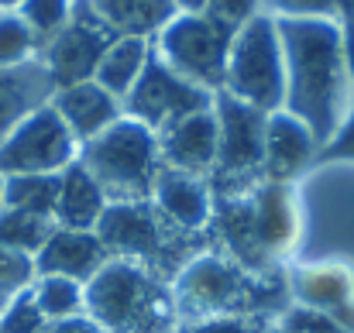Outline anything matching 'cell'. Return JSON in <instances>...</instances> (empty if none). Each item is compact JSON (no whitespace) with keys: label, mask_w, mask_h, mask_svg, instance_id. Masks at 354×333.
Instances as JSON below:
<instances>
[{"label":"cell","mask_w":354,"mask_h":333,"mask_svg":"<svg viewBox=\"0 0 354 333\" xmlns=\"http://www.w3.org/2000/svg\"><path fill=\"white\" fill-rule=\"evenodd\" d=\"M286 59V104L324 148L351 111L344 28L334 17H275Z\"/></svg>","instance_id":"6da1fadb"},{"label":"cell","mask_w":354,"mask_h":333,"mask_svg":"<svg viewBox=\"0 0 354 333\" xmlns=\"http://www.w3.org/2000/svg\"><path fill=\"white\" fill-rule=\"evenodd\" d=\"M176 316H265L286 303V278L279 272H251L217 254H196L176 278Z\"/></svg>","instance_id":"7a4b0ae2"},{"label":"cell","mask_w":354,"mask_h":333,"mask_svg":"<svg viewBox=\"0 0 354 333\" xmlns=\"http://www.w3.org/2000/svg\"><path fill=\"white\" fill-rule=\"evenodd\" d=\"M97 237L104 240L111 258L145 268L165 285H172L183 275V268L196 254H203V244L210 240V234H186L172 227L151 207V200L107 203L97 223Z\"/></svg>","instance_id":"3957f363"},{"label":"cell","mask_w":354,"mask_h":333,"mask_svg":"<svg viewBox=\"0 0 354 333\" xmlns=\"http://www.w3.org/2000/svg\"><path fill=\"white\" fill-rule=\"evenodd\" d=\"M83 310L107 333H172L179 320L172 289L120 258L83 285Z\"/></svg>","instance_id":"277c9868"},{"label":"cell","mask_w":354,"mask_h":333,"mask_svg":"<svg viewBox=\"0 0 354 333\" xmlns=\"http://www.w3.org/2000/svg\"><path fill=\"white\" fill-rule=\"evenodd\" d=\"M80 162L100 182L107 203L151 200V186L162 169L158 134L124 113L104 134L80 144Z\"/></svg>","instance_id":"5b68a950"},{"label":"cell","mask_w":354,"mask_h":333,"mask_svg":"<svg viewBox=\"0 0 354 333\" xmlns=\"http://www.w3.org/2000/svg\"><path fill=\"white\" fill-rule=\"evenodd\" d=\"M217 113V162L207 175L214 196H244L265 182V120L268 113L231 97L227 90L214 93Z\"/></svg>","instance_id":"8992f818"},{"label":"cell","mask_w":354,"mask_h":333,"mask_svg":"<svg viewBox=\"0 0 354 333\" xmlns=\"http://www.w3.org/2000/svg\"><path fill=\"white\" fill-rule=\"evenodd\" d=\"M224 90L258 107L261 113L282 111L286 104V59L275 17L268 10H258L248 24H241L231 41L227 55V76Z\"/></svg>","instance_id":"52a82bcc"},{"label":"cell","mask_w":354,"mask_h":333,"mask_svg":"<svg viewBox=\"0 0 354 333\" xmlns=\"http://www.w3.org/2000/svg\"><path fill=\"white\" fill-rule=\"evenodd\" d=\"M234 28L200 14H176L155 38L151 48L158 52V59L176 69L183 79L217 93L224 90V76H227V55H231V41H234Z\"/></svg>","instance_id":"ba28073f"},{"label":"cell","mask_w":354,"mask_h":333,"mask_svg":"<svg viewBox=\"0 0 354 333\" xmlns=\"http://www.w3.org/2000/svg\"><path fill=\"white\" fill-rule=\"evenodd\" d=\"M80 158V141L55 113L52 104H41L24 120L10 127L0 141V179L7 175H48L62 172Z\"/></svg>","instance_id":"9c48e42d"},{"label":"cell","mask_w":354,"mask_h":333,"mask_svg":"<svg viewBox=\"0 0 354 333\" xmlns=\"http://www.w3.org/2000/svg\"><path fill=\"white\" fill-rule=\"evenodd\" d=\"M210 107H214V93L183 79L176 69H169L155 48L148 52V62H145L138 83L124 97V113L155 134L169 131L172 124H179L189 113L210 111Z\"/></svg>","instance_id":"30bf717a"},{"label":"cell","mask_w":354,"mask_h":333,"mask_svg":"<svg viewBox=\"0 0 354 333\" xmlns=\"http://www.w3.org/2000/svg\"><path fill=\"white\" fill-rule=\"evenodd\" d=\"M118 35L86 7V0H73V17L69 24L45 41V48L38 52L48 79L55 90L86 83L97 76V66L104 59V52L111 48Z\"/></svg>","instance_id":"8fae6325"},{"label":"cell","mask_w":354,"mask_h":333,"mask_svg":"<svg viewBox=\"0 0 354 333\" xmlns=\"http://www.w3.org/2000/svg\"><path fill=\"white\" fill-rule=\"evenodd\" d=\"M317 151H320V144L299 117H292L289 111L268 113V120H265V162H261L265 182L289 186L317 162Z\"/></svg>","instance_id":"7c38bea8"},{"label":"cell","mask_w":354,"mask_h":333,"mask_svg":"<svg viewBox=\"0 0 354 333\" xmlns=\"http://www.w3.org/2000/svg\"><path fill=\"white\" fill-rule=\"evenodd\" d=\"M151 207L186 234H207V223L214 220V193L207 179L169 169V165H162L155 175Z\"/></svg>","instance_id":"4fadbf2b"},{"label":"cell","mask_w":354,"mask_h":333,"mask_svg":"<svg viewBox=\"0 0 354 333\" xmlns=\"http://www.w3.org/2000/svg\"><path fill=\"white\" fill-rule=\"evenodd\" d=\"M158 155H162V165L207 179L217 162V113L214 107L189 113L179 124H172L169 131H162Z\"/></svg>","instance_id":"5bb4252c"},{"label":"cell","mask_w":354,"mask_h":333,"mask_svg":"<svg viewBox=\"0 0 354 333\" xmlns=\"http://www.w3.org/2000/svg\"><path fill=\"white\" fill-rule=\"evenodd\" d=\"M111 261L97 230H69L55 227L45 247L35 254V275H66L76 282H90Z\"/></svg>","instance_id":"9a60e30c"},{"label":"cell","mask_w":354,"mask_h":333,"mask_svg":"<svg viewBox=\"0 0 354 333\" xmlns=\"http://www.w3.org/2000/svg\"><path fill=\"white\" fill-rule=\"evenodd\" d=\"M48 104L66 120V127L73 131V137L80 144L93 141L97 134H104L111 124H118L120 117H124V104H120L118 97H111L97 79H86V83L55 90Z\"/></svg>","instance_id":"2e32d148"},{"label":"cell","mask_w":354,"mask_h":333,"mask_svg":"<svg viewBox=\"0 0 354 333\" xmlns=\"http://www.w3.org/2000/svg\"><path fill=\"white\" fill-rule=\"evenodd\" d=\"M59 207H55V227L69 230H97V223L107 210V196L100 182L86 172V165L76 158L59 172Z\"/></svg>","instance_id":"e0dca14e"},{"label":"cell","mask_w":354,"mask_h":333,"mask_svg":"<svg viewBox=\"0 0 354 333\" xmlns=\"http://www.w3.org/2000/svg\"><path fill=\"white\" fill-rule=\"evenodd\" d=\"M86 7L114 31L134 38H155L176 14V0H86Z\"/></svg>","instance_id":"ac0fdd59"},{"label":"cell","mask_w":354,"mask_h":333,"mask_svg":"<svg viewBox=\"0 0 354 333\" xmlns=\"http://www.w3.org/2000/svg\"><path fill=\"white\" fill-rule=\"evenodd\" d=\"M148 52H151V38H134V35H120L111 41V48L104 52L100 66H97V83L118 97L124 104V97L131 93V86L138 83L145 62H148Z\"/></svg>","instance_id":"d6986e66"},{"label":"cell","mask_w":354,"mask_h":333,"mask_svg":"<svg viewBox=\"0 0 354 333\" xmlns=\"http://www.w3.org/2000/svg\"><path fill=\"white\" fill-rule=\"evenodd\" d=\"M59 172L48 175H7L0 179V203L3 210H24L45 220H55L59 207Z\"/></svg>","instance_id":"ffe728a7"},{"label":"cell","mask_w":354,"mask_h":333,"mask_svg":"<svg viewBox=\"0 0 354 333\" xmlns=\"http://www.w3.org/2000/svg\"><path fill=\"white\" fill-rule=\"evenodd\" d=\"M31 296H35V306L41 310V316L52 323L83 313V282H76V278L38 275V282L31 285Z\"/></svg>","instance_id":"44dd1931"},{"label":"cell","mask_w":354,"mask_h":333,"mask_svg":"<svg viewBox=\"0 0 354 333\" xmlns=\"http://www.w3.org/2000/svg\"><path fill=\"white\" fill-rule=\"evenodd\" d=\"M52 230H55V220L0 207V247H10V251H21V254L35 258L45 247V240L52 237Z\"/></svg>","instance_id":"7402d4cb"},{"label":"cell","mask_w":354,"mask_h":333,"mask_svg":"<svg viewBox=\"0 0 354 333\" xmlns=\"http://www.w3.org/2000/svg\"><path fill=\"white\" fill-rule=\"evenodd\" d=\"M41 45L35 38V31L21 21L17 10H0V69H14L24 66L31 59H38Z\"/></svg>","instance_id":"603a6c76"},{"label":"cell","mask_w":354,"mask_h":333,"mask_svg":"<svg viewBox=\"0 0 354 333\" xmlns=\"http://www.w3.org/2000/svg\"><path fill=\"white\" fill-rule=\"evenodd\" d=\"M344 28V52H348V69H351V111L344 117L341 131L317 151L313 165H334V162H354V17H341Z\"/></svg>","instance_id":"cb8c5ba5"},{"label":"cell","mask_w":354,"mask_h":333,"mask_svg":"<svg viewBox=\"0 0 354 333\" xmlns=\"http://www.w3.org/2000/svg\"><path fill=\"white\" fill-rule=\"evenodd\" d=\"M17 14H21V21L35 31L38 45L45 48V41L55 38V35L69 24V17H73V0H21V3H17Z\"/></svg>","instance_id":"d4e9b609"},{"label":"cell","mask_w":354,"mask_h":333,"mask_svg":"<svg viewBox=\"0 0 354 333\" xmlns=\"http://www.w3.org/2000/svg\"><path fill=\"white\" fill-rule=\"evenodd\" d=\"M35 258L31 254H21V251H10V247H0V292L7 299L28 292L35 285Z\"/></svg>","instance_id":"484cf974"},{"label":"cell","mask_w":354,"mask_h":333,"mask_svg":"<svg viewBox=\"0 0 354 333\" xmlns=\"http://www.w3.org/2000/svg\"><path fill=\"white\" fill-rule=\"evenodd\" d=\"M0 333H45V316L35 306L31 289L7 303V310L0 313Z\"/></svg>","instance_id":"4316f807"},{"label":"cell","mask_w":354,"mask_h":333,"mask_svg":"<svg viewBox=\"0 0 354 333\" xmlns=\"http://www.w3.org/2000/svg\"><path fill=\"white\" fill-rule=\"evenodd\" d=\"M172 333H272L265 316H207L183 320Z\"/></svg>","instance_id":"83f0119b"},{"label":"cell","mask_w":354,"mask_h":333,"mask_svg":"<svg viewBox=\"0 0 354 333\" xmlns=\"http://www.w3.org/2000/svg\"><path fill=\"white\" fill-rule=\"evenodd\" d=\"M272 17H334L337 14V0H265Z\"/></svg>","instance_id":"f1b7e54d"},{"label":"cell","mask_w":354,"mask_h":333,"mask_svg":"<svg viewBox=\"0 0 354 333\" xmlns=\"http://www.w3.org/2000/svg\"><path fill=\"white\" fill-rule=\"evenodd\" d=\"M258 10H261L258 0H207V7H203L207 17H214V21L234 28V31L241 28V24H248Z\"/></svg>","instance_id":"f546056e"},{"label":"cell","mask_w":354,"mask_h":333,"mask_svg":"<svg viewBox=\"0 0 354 333\" xmlns=\"http://www.w3.org/2000/svg\"><path fill=\"white\" fill-rule=\"evenodd\" d=\"M45 333H107L93 316H66V320H55Z\"/></svg>","instance_id":"4dcf8cb0"},{"label":"cell","mask_w":354,"mask_h":333,"mask_svg":"<svg viewBox=\"0 0 354 333\" xmlns=\"http://www.w3.org/2000/svg\"><path fill=\"white\" fill-rule=\"evenodd\" d=\"M176 7H179L183 14H200V10L207 7V0H176Z\"/></svg>","instance_id":"1f68e13d"},{"label":"cell","mask_w":354,"mask_h":333,"mask_svg":"<svg viewBox=\"0 0 354 333\" xmlns=\"http://www.w3.org/2000/svg\"><path fill=\"white\" fill-rule=\"evenodd\" d=\"M337 14L341 17H354V0H337Z\"/></svg>","instance_id":"d6a6232c"},{"label":"cell","mask_w":354,"mask_h":333,"mask_svg":"<svg viewBox=\"0 0 354 333\" xmlns=\"http://www.w3.org/2000/svg\"><path fill=\"white\" fill-rule=\"evenodd\" d=\"M7 303H10V299H7V296H3V292H0V313H3V310H7Z\"/></svg>","instance_id":"836d02e7"},{"label":"cell","mask_w":354,"mask_h":333,"mask_svg":"<svg viewBox=\"0 0 354 333\" xmlns=\"http://www.w3.org/2000/svg\"><path fill=\"white\" fill-rule=\"evenodd\" d=\"M14 3H21V0H0V7H14Z\"/></svg>","instance_id":"e575fe53"},{"label":"cell","mask_w":354,"mask_h":333,"mask_svg":"<svg viewBox=\"0 0 354 333\" xmlns=\"http://www.w3.org/2000/svg\"><path fill=\"white\" fill-rule=\"evenodd\" d=\"M272 333H282V330H279V327H275V330H272Z\"/></svg>","instance_id":"d590c367"},{"label":"cell","mask_w":354,"mask_h":333,"mask_svg":"<svg viewBox=\"0 0 354 333\" xmlns=\"http://www.w3.org/2000/svg\"><path fill=\"white\" fill-rule=\"evenodd\" d=\"M258 3H265V0H258Z\"/></svg>","instance_id":"8d00e7d4"},{"label":"cell","mask_w":354,"mask_h":333,"mask_svg":"<svg viewBox=\"0 0 354 333\" xmlns=\"http://www.w3.org/2000/svg\"><path fill=\"white\" fill-rule=\"evenodd\" d=\"M0 207H3V203H0Z\"/></svg>","instance_id":"74e56055"}]
</instances>
